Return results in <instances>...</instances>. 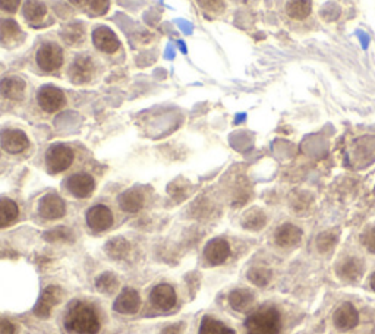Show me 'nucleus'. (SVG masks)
<instances>
[{
    "instance_id": "1",
    "label": "nucleus",
    "mask_w": 375,
    "mask_h": 334,
    "mask_svg": "<svg viewBox=\"0 0 375 334\" xmlns=\"http://www.w3.org/2000/svg\"><path fill=\"white\" fill-rule=\"evenodd\" d=\"M100 325L97 311L86 302H75L65 317V327L71 334H97Z\"/></svg>"
},
{
    "instance_id": "2",
    "label": "nucleus",
    "mask_w": 375,
    "mask_h": 334,
    "mask_svg": "<svg viewBox=\"0 0 375 334\" xmlns=\"http://www.w3.org/2000/svg\"><path fill=\"white\" fill-rule=\"evenodd\" d=\"M247 334H280V313L273 305H264L245 321Z\"/></svg>"
},
{
    "instance_id": "3",
    "label": "nucleus",
    "mask_w": 375,
    "mask_h": 334,
    "mask_svg": "<svg viewBox=\"0 0 375 334\" xmlns=\"http://www.w3.org/2000/svg\"><path fill=\"white\" fill-rule=\"evenodd\" d=\"M74 163V151L63 144L52 145L46 154V166L47 170L53 174L62 173L69 169Z\"/></svg>"
},
{
    "instance_id": "4",
    "label": "nucleus",
    "mask_w": 375,
    "mask_h": 334,
    "mask_svg": "<svg viewBox=\"0 0 375 334\" xmlns=\"http://www.w3.org/2000/svg\"><path fill=\"white\" fill-rule=\"evenodd\" d=\"M63 291L59 286H49L44 289V292L41 294L35 308H34V314L38 318H49L52 311L56 305H59L63 299Z\"/></svg>"
},
{
    "instance_id": "5",
    "label": "nucleus",
    "mask_w": 375,
    "mask_h": 334,
    "mask_svg": "<svg viewBox=\"0 0 375 334\" xmlns=\"http://www.w3.org/2000/svg\"><path fill=\"white\" fill-rule=\"evenodd\" d=\"M37 63L43 71L52 72L59 69L63 63V53L62 49L56 44L47 43L40 48L37 52Z\"/></svg>"
},
{
    "instance_id": "6",
    "label": "nucleus",
    "mask_w": 375,
    "mask_h": 334,
    "mask_svg": "<svg viewBox=\"0 0 375 334\" xmlns=\"http://www.w3.org/2000/svg\"><path fill=\"white\" fill-rule=\"evenodd\" d=\"M37 101L44 111H47V113H55V111L63 107V104L66 103V99L59 88L46 85V87L40 88V91L37 94Z\"/></svg>"
},
{
    "instance_id": "7",
    "label": "nucleus",
    "mask_w": 375,
    "mask_h": 334,
    "mask_svg": "<svg viewBox=\"0 0 375 334\" xmlns=\"http://www.w3.org/2000/svg\"><path fill=\"white\" fill-rule=\"evenodd\" d=\"M0 144L9 154H19L30 147L27 135L19 129H5L0 133Z\"/></svg>"
},
{
    "instance_id": "8",
    "label": "nucleus",
    "mask_w": 375,
    "mask_h": 334,
    "mask_svg": "<svg viewBox=\"0 0 375 334\" xmlns=\"http://www.w3.org/2000/svg\"><path fill=\"white\" fill-rule=\"evenodd\" d=\"M86 225L96 232H104L112 228L113 214L106 206H94L86 213Z\"/></svg>"
},
{
    "instance_id": "9",
    "label": "nucleus",
    "mask_w": 375,
    "mask_h": 334,
    "mask_svg": "<svg viewBox=\"0 0 375 334\" xmlns=\"http://www.w3.org/2000/svg\"><path fill=\"white\" fill-rule=\"evenodd\" d=\"M40 216L46 220H57L66 214V206L63 199L56 194H47L40 201Z\"/></svg>"
},
{
    "instance_id": "10",
    "label": "nucleus",
    "mask_w": 375,
    "mask_h": 334,
    "mask_svg": "<svg viewBox=\"0 0 375 334\" xmlns=\"http://www.w3.org/2000/svg\"><path fill=\"white\" fill-rule=\"evenodd\" d=\"M66 187H68V191L74 196L88 198L94 192L96 182L88 173H77L69 177L68 182H66Z\"/></svg>"
},
{
    "instance_id": "11",
    "label": "nucleus",
    "mask_w": 375,
    "mask_h": 334,
    "mask_svg": "<svg viewBox=\"0 0 375 334\" xmlns=\"http://www.w3.org/2000/svg\"><path fill=\"white\" fill-rule=\"evenodd\" d=\"M335 325L342 331H349L355 328L359 323V314L352 304H342L333 316Z\"/></svg>"
},
{
    "instance_id": "12",
    "label": "nucleus",
    "mask_w": 375,
    "mask_h": 334,
    "mask_svg": "<svg viewBox=\"0 0 375 334\" xmlns=\"http://www.w3.org/2000/svg\"><path fill=\"white\" fill-rule=\"evenodd\" d=\"M150 301L156 309L169 311L176 305L174 289L170 284H159L151 291Z\"/></svg>"
},
{
    "instance_id": "13",
    "label": "nucleus",
    "mask_w": 375,
    "mask_h": 334,
    "mask_svg": "<svg viewBox=\"0 0 375 334\" xmlns=\"http://www.w3.org/2000/svg\"><path fill=\"white\" fill-rule=\"evenodd\" d=\"M336 272L340 279L346 282H357L361 279V276L365 272V265L359 258L355 257H346L342 261H339Z\"/></svg>"
},
{
    "instance_id": "14",
    "label": "nucleus",
    "mask_w": 375,
    "mask_h": 334,
    "mask_svg": "<svg viewBox=\"0 0 375 334\" xmlns=\"http://www.w3.org/2000/svg\"><path fill=\"white\" fill-rule=\"evenodd\" d=\"M115 311H118L119 314L125 316H132L140 311L141 308V298L135 289H125V291L118 296L115 301Z\"/></svg>"
},
{
    "instance_id": "15",
    "label": "nucleus",
    "mask_w": 375,
    "mask_h": 334,
    "mask_svg": "<svg viewBox=\"0 0 375 334\" xmlns=\"http://www.w3.org/2000/svg\"><path fill=\"white\" fill-rule=\"evenodd\" d=\"M230 255V247L228 240L225 239H213L207 243L204 250V257L211 265H220L223 264Z\"/></svg>"
},
{
    "instance_id": "16",
    "label": "nucleus",
    "mask_w": 375,
    "mask_h": 334,
    "mask_svg": "<svg viewBox=\"0 0 375 334\" xmlns=\"http://www.w3.org/2000/svg\"><path fill=\"white\" fill-rule=\"evenodd\" d=\"M93 41L96 44V48L104 53H115L121 46L116 34L107 27L97 28L93 33Z\"/></svg>"
},
{
    "instance_id": "17",
    "label": "nucleus",
    "mask_w": 375,
    "mask_h": 334,
    "mask_svg": "<svg viewBox=\"0 0 375 334\" xmlns=\"http://www.w3.org/2000/svg\"><path fill=\"white\" fill-rule=\"evenodd\" d=\"M301 239H302V230L298 226L291 225V223L281 225L274 233V240L281 248L296 247Z\"/></svg>"
},
{
    "instance_id": "18",
    "label": "nucleus",
    "mask_w": 375,
    "mask_h": 334,
    "mask_svg": "<svg viewBox=\"0 0 375 334\" xmlns=\"http://www.w3.org/2000/svg\"><path fill=\"white\" fill-rule=\"evenodd\" d=\"M93 74H94V65L90 57L85 56L78 57L69 69V77L75 84H85L88 81H91Z\"/></svg>"
},
{
    "instance_id": "19",
    "label": "nucleus",
    "mask_w": 375,
    "mask_h": 334,
    "mask_svg": "<svg viewBox=\"0 0 375 334\" xmlns=\"http://www.w3.org/2000/svg\"><path fill=\"white\" fill-rule=\"evenodd\" d=\"M26 82L18 77H8L0 84V93L9 100H21L24 97Z\"/></svg>"
},
{
    "instance_id": "20",
    "label": "nucleus",
    "mask_w": 375,
    "mask_h": 334,
    "mask_svg": "<svg viewBox=\"0 0 375 334\" xmlns=\"http://www.w3.org/2000/svg\"><path fill=\"white\" fill-rule=\"evenodd\" d=\"M254 301L255 298L248 289H236L229 295V304L237 313H248L254 305Z\"/></svg>"
},
{
    "instance_id": "21",
    "label": "nucleus",
    "mask_w": 375,
    "mask_h": 334,
    "mask_svg": "<svg viewBox=\"0 0 375 334\" xmlns=\"http://www.w3.org/2000/svg\"><path fill=\"white\" fill-rule=\"evenodd\" d=\"M119 206L126 213H137L144 207V195L138 189H129L119 196Z\"/></svg>"
},
{
    "instance_id": "22",
    "label": "nucleus",
    "mask_w": 375,
    "mask_h": 334,
    "mask_svg": "<svg viewBox=\"0 0 375 334\" xmlns=\"http://www.w3.org/2000/svg\"><path fill=\"white\" fill-rule=\"evenodd\" d=\"M19 217L18 206L9 198L0 199V229L12 226Z\"/></svg>"
},
{
    "instance_id": "23",
    "label": "nucleus",
    "mask_w": 375,
    "mask_h": 334,
    "mask_svg": "<svg viewBox=\"0 0 375 334\" xmlns=\"http://www.w3.org/2000/svg\"><path fill=\"white\" fill-rule=\"evenodd\" d=\"M313 11V2L311 0H288L286 5V12L296 21H302L311 15Z\"/></svg>"
},
{
    "instance_id": "24",
    "label": "nucleus",
    "mask_w": 375,
    "mask_h": 334,
    "mask_svg": "<svg viewBox=\"0 0 375 334\" xmlns=\"http://www.w3.org/2000/svg\"><path fill=\"white\" fill-rule=\"evenodd\" d=\"M104 250H106V252H107V255L110 258H113V260H123L130 252V245L123 238H115V239H110L106 243V248Z\"/></svg>"
},
{
    "instance_id": "25",
    "label": "nucleus",
    "mask_w": 375,
    "mask_h": 334,
    "mask_svg": "<svg viewBox=\"0 0 375 334\" xmlns=\"http://www.w3.org/2000/svg\"><path fill=\"white\" fill-rule=\"evenodd\" d=\"M47 13V8L40 0H27L24 5V16L31 24H38Z\"/></svg>"
},
{
    "instance_id": "26",
    "label": "nucleus",
    "mask_w": 375,
    "mask_h": 334,
    "mask_svg": "<svg viewBox=\"0 0 375 334\" xmlns=\"http://www.w3.org/2000/svg\"><path fill=\"white\" fill-rule=\"evenodd\" d=\"M267 217L264 214L262 210L259 208H251L244 214V218H242V226L248 230H261L264 226H266Z\"/></svg>"
},
{
    "instance_id": "27",
    "label": "nucleus",
    "mask_w": 375,
    "mask_h": 334,
    "mask_svg": "<svg viewBox=\"0 0 375 334\" xmlns=\"http://www.w3.org/2000/svg\"><path fill=\"white\" fill-rule=\"evenodd\" d=\"M198 334H235V331L225 325L222 321H218L213 317H204L201 321L200 333Z\"/></svg>"
},
{
    "instance_id": "28",
    "label": "nucleus",
    "mask_w": 375,
    "mask_h": 334,
    "mask_svg": "<svg viewBox=\"0 0 375 334\" xmlns=\"http://www.w3.org/2000/svg\"><path fill=\"white\" fill-rule=\"evenodd\" d=\"M19 34H21V30L15 21L12 19L0 21V41H2L4 44H11L16 41Z\"/></svg>"
},
{
    "instance_id": "29",
    "label": "nucleus",
    "mask_w": 375,
    "mask_h": 334,
    "mask_svg": "<svg viewBox=\"0 0 375 334\" xmlns=\"http://www.w3.org/2000/svg\"><path fill=\"white\" fill-rule=\"evenodd\" d=\"M337 239H339V233L337 232H324L317 238V248L321 254H328L335 250V247L337 245Z\"/></svg>"
},
{
    "instance_id": "30",
    "label": "nucleus",
    "mask_w": 375,
    "mask_h": 334,
    "mask_svg": "<svg viewBox=\"0 0 375 334\" xmlns=\"http://www.w3.org/2000/svg\"><path fill=\"white\" fill-rule=\"evenodd\" d=\"M96 287H97L99 292L113 294L118 291L119 280L113 273H104L96 280Z\"/></svg>"
},
{
    "instance_id": "31",
    "label": "nucleus",
    "mask_w": 375,
    "mask_h": 334,
    "mask_svg": "<svg viewBox=\"0 0 375 334\" xmlns=\"http://www.w3.org/2000/svg\"><path fill=\"white\" fill-rule=\"evenodd\" d=\"M84 34L85 33L81 24H71L63 30L62 37L66 43L71 44V46H75V44H79L84 40Z\"/></svg>"
},
{
    "instance_id": "32",
    "label": "nucleus",
    "mask_w": 375,
    "mask_h": 334,
    "mask_svg": "<svg viewBox=\"0 0 375 334\" xmlns=\"http://www.w3.org/2000/svg\"><path fill=\"white\" fill-rule=\"evenodd\" d=\"M44 239L47 242H72L74 233L68 228H56L44 233Z\"/></svg>"
},
{
    "instance_id": "33",
    "label": "nucleus",
    "mask_w": 375,
    "mask_h": 334,
    "mask_svg": "<svg viewBox=\"0 0 375 334\" xmlns=\"http://www.w3.org/2000/svg\"><path fill=\"white\" fill-rule=\"evenodd\" d=\"M248 279L259 287L267 286L270 279H272V272H269L267 269H262V267H255V269H251L248 272Z\"/></svg>"
},
{
    "instance_id": "34",
    "label": "nucleus",
    "mask_w": 375,
    "mask_h": 334,
    "mask_svg": "<svg viewBox=\"0 0 375 334\" xmlns=\"http://www.w3.org/2000/svg\"><path fill=\"white\" fill-rule=\"evenodd\" d=\"M196 2L207 12L217 13L222 12L225 8V0H196Z\"/></svg>"
},
{
    "instance_id": "35",
    "label": "nucleus",
    "mask_w": 375,
    "mask_h": 334,
    "mask_svg": "<svg viewBox=\"0 0 375 334\" xmlns=\"http://www.w3.org/2000/svg\"><path fill=\"white\" fill-rule=\"evenodd\" d=\"M361 242H362V245H364V247H365L369 252L375 254V228H369V229H366V230L361 235Z\"/></svg>"
},
{
    "instance_id": "36",
    "label": "nucleus",
    "mask_w": 375,
    "mask_h": 334,
    "mask_svg": "<svg viewBox=\"0 0 375 334\" xmlns=\"http://www.w3.org/2000/svg\"><path fill=\"white\" fill-rule=\"evenodd\" d=\"M88 6L96 15H104L108 11L110 0H86Z\"/></svg>"
},
{
    "instance_id": "37",
    "label": "nucleus",
    "mask_w": 375,
    "mask_h": 334,
    "mask_svg": "<svg viewBox=\"0 0 375 334\" xmlns=\"http://www.w3.org/2000/svg\"><path fill=\"white\" fill-rule=\"evenodd\" d=\"M19 4H21V0H0V9L13 13L18 11Z\"/></svg>"
},
{
    "instance_id": "38",
    "label": "nucleus",
    "mask_w": 375,
    "mask_h": 334,
    "mask_svg": "<svg viewBox=\"0 0 375 334\" xmlns=\"http://www.w3.org/2000/svg\"><path fill=\"white\" fill-rule=\"evenodd\" d=\"M0 334H16V327L9 320L0 318Z\"/></svg>"
},
{
    "instance_id": "39",
    "label": "nucleus",
    "mask_w": 375,
    "mask_h": 334,
    "mask_svg": "<svg viewBox=\"0 0 375 334\" xmlns=\"http://www.w3.org/2000/svg\"><path fill=\"white\" fill-rule=\"evenodd\" d=\"M184 324L182 323H178V324H173V325H169V327H166L163 331H162V334H182V331H184Z\"/></svg>"
},
{
    "instance_id": "40",
    "label": "nucleus",
    "mask_w": 375,
    "mask_h": 334,
    "mask_svg": "<svg viewBox=\"0 0 375 334\" xmlns=\"http://www.w3.org/2000/svg\"><path fill=\"white\" fill-rule=\"evenodd\" d=\"M68 2H71L75 6H82L84 4H86V0H68Z\"/></svg>"
},
{
    "instance_id": "41",
    "label": "nucleus",
    "mask_w": 375,
    "mask_h": 334,
    "mask_svg": "<svg viewBox=\"0 0 375 334\" xmlns=\"http://www.w3.org/2000/svg\"><path fill=\"white\" fill-rule=\"evenodd\" d=\"M369 284H371V287H372V291L375 292V273L371 276V280H369Z\"/></svg>"
}]
</instances>
